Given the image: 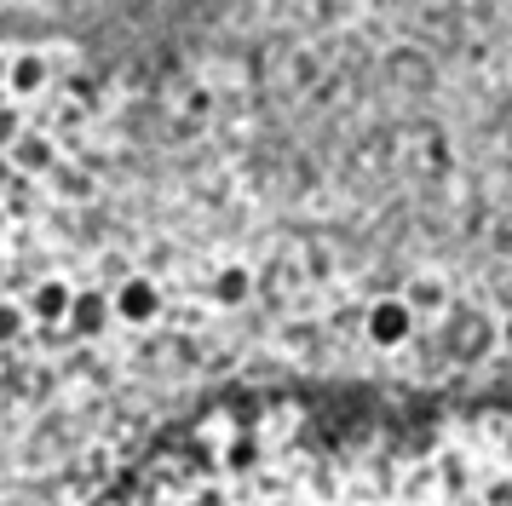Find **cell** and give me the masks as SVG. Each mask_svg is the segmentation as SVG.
Returning a JSON list of instances; mask_svg holds the SVG:
<instances>
[{
    "mask_svg": "<svg viewBox=\"0 0 512 506\" xmlns=\"http://www.w3.org/2000/svg\"><path fill=\"white\" fill-rule=\"evenodd\" d=\"M403 305H409L415 317H438L443 305H449V294H443V282H438V276H420L415 288L403 294Z\"/></svg>",
    "mask_w": 512,
    "mask_h": 506,
    "instance_id": "obj_8",
    "label": "cell"
},
{
    "mask_svg": "<svg viewBox=\"0 0 512 506\" xmlns=\"http://www.w3.org/2000/svg\"><path fill=\"white\" fill-rule=\"evenodd\" d=\"M47 81H52V64L41 58V52H18V58L6 64V87H12V98H35Z\"/></svg>",
    "mask_w": 512,
    "mask_h": 506,
    "instance_id": "obj_5",
    "label": "cell"
},
{
    "mask_svg": "<svg viewBox=\"0 0 512 506\" xmlns=\"http://www.w3.org/2000/svg\"><path fill=\"white\" fill-rule=\"evenodd\" d=\"M248 294H254V271L248 265H225L213 276V299L219 305H248Z\"/></svg>",
    "mask_w": 512,
    "mask_h": 506,
    "instance_id": "obj_7",
    "label": "cell"
},
{
    "mask_svg": "<svg viewBox=\"0 0 512 506\" xmlns=\"http://www.w3.org/2000/svg\"><path fill=\"white\" fill-rule=\"evenodd\" d=\"M24 328H29V311L18 305V299H0V345H12Z\"/></svg>",
    "mask_w": 512,
    "mask_h": 506,
    "instance_id": "obj_9",
    "label": "cell"
},
{
    "mask_svg": "<svg viewBox=\"0 0 512 506\" xmlns=\"http://www.w3.org/2000/svg\"><path fill=\"white\" fill-rule=\"evenodd\" d=\"M501 340H507V351H512V317H507V322H501Z\"/></svg>",
    "mask_w": 512,
    "mask_h": 506,
    "instance_id": "obj_11",
    "label": "cell"
},
{
    "mask_svg": "<svg viewBox=\"0 0 512 506\" xmlns=\"http://www.w3.org/2000/svg\"><path fill=\"white\" fill-rule=\"evenodd\" d=\"M110 311H116L127 328H150V322L162 317V282H150V276H121L116 294H110Z\"/></svg>",
    "mask_w": 512,
    "mask_h": 506,
    "instance_id": "obj_1",
    "label": "cell"
},
{
    "mask_svg": "<svg viewBox=\"0 0 512 506\" xmlns=\"http://www.w3.org/2000/svg\"><path fill=\"white\" fill-rule=\"evenodd\" d=\"M70 299H75L70 282H41L24 311H29L35 322H47V328H64V322H70Z\"/></svg>",
    "mask_w": 512,
    "mask_h": 506,
    "instance_id": "obj_6",
    "label": "cell"
},
{
    "mask_svg": "<svg viewBox=\"0 0 512 506\" xmlns=\"http://www.w3.org/2000/svg\"><path fill=\"white\" fill-rule=\"evenodd\" d=\"M363 328H369V340L380 345V351H397V345H409V334L420 328V317L403 305V299H374Z\"/></svg>",
    "mask_w": 512,
    "mask_h": 506,
    "instance_id": "obj_2",
    "label": "cell"
},
{
    "mask_svg": "<svg viewBox=\"0 0 512 506\" xmlns=\"http://www.w3.org/2000/svg\"><path fill=\"white\" fill-rule=\"evenodd\" d=\"M110 317H116V311H110V299L98 294V288H75L70 322H64V328H70L75 340H98V334L110 328Z\"/></svg>",
    "mask_w": 512,
    "mask_h": 506,
    "instance_id": "obj_3",
    "label": "cell"
},
{
    "mask_svg": "<svg viewBox=\"0 0 512 506\" xmlns=\"http://www.w3.org/2000/svg\"><path fill=\"white\" fill-rule=\"evenodd\" d=\"M0 230H6V207H0Z\"/></svg>",
    "mask_w": 512,
    "mask_h": 506,
    "instance_id": "obj_12",
    "label": "cell"
},
{
    "mask_svg": "<svg viewBox=\"0 0 512 506\" xmlns=\"http://www.w3.org/2000/svg\"><path fill=\"white\" fill-rule=\"evenodd\" d=\"M6 184H18V173H12V161H6V150H0V196H6Z\"/></svg>",
    "mask_w": 512,
    "mask_h": 506,
    "instance_id": "obj_10",
    "label": "cell"
},
{
    "mask_svg": "<svg viewBox=\"0 0 512 506\" xmlns=\"http://www.w3.org/2000/svg\"><path fill=\"white\" fill-rule=\"evenodd\" d=\"M6 161H12V173L35 179V173H52V167H58V150H52L41 133H18V144L6 150Z\"/></svg>",
    "mask_w": 512,
    "mask_h": 506,
    "instance_id": "obj_4",
    "label": "cell"
}]
</instances>
